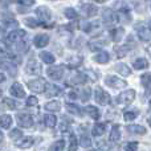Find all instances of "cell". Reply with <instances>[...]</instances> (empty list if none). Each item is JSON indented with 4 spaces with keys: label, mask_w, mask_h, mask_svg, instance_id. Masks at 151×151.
Wrapping results in <instances>:
<instances>
[{
    "label": "cell",
    "mask_w": 151,
    "mask_h": 151,
    "mask_svg": "<svg viewBox=\"0 0 151 151\" xmlns=\"http://www.w3.org/2000/svg\"><path fill=\"white\" fill-rule=\"evenodd\" d=\"M60 94H61V88H58L57 85H49L47 97H56V96H60Z\"/></svg>",
    "instance_id": "cell-25"
},
{
    "label": "cell",
    "mask_w": 151,
    "mask_h": 151,
    "mask_svg": "<svg viewBox=\"0 0 151 151\" xmlns=\"http://www.w3.org/2000/svg\"><path fill=\"white\" fill-rule=\"evenodd\" d=\"M24 36H25V32L21 31V29H16V31H12L8 33L5 42H7V45H12L13 42H19Z\"/></svg>",
    "instance_id": "cell-6"
},
{
    "label": "cell",
    "mask_w": 151,
    "mask_h": 151,
    "mask_svg": "<svg viewBox=\"0 0 151 151\" xmlns=\"http://www.w3.org/2000/svg\"><path fill=\"white\" fill-rule=\"evenodd\" d=\"M109 139H110L111 142H118V141L121 139V131H119V126H118V125L113 126L111 131H110Z\"/></svg>",
    "instance_id": "cell-18"
},
{
    "label": "cell",
    "mask_w": 151,
    "mask_h": 151,
    "mask_svg": "<svg viewBox=\"0 0 151 151\" xmlns=\"http://www.w3.org/2000/svg\"><path fill=\"white\" fill-rule=\"evenodd\" d=\"M139 113L135 111V110H130V111H125V114H123V118H125L126 121H133L137 117H138Z\"/></svg>",
    "instance_id": "cell-36"
},
{
    "label": "cell",
    "mask_w": 151,
    "mask_h": 151,
    "mask_svg": "<svg viewBox=\"0 0 151 151\" xmlns=\"http://www.w3.org/2000/svg\"><path fill=\"white\" fill-rule=\"evenodd\" d=\"M81 12L83 16L86 17H91V16H96L98 12V8L94 4H82L81 5Z\"/></svg>",
    "instance_id": "cell-10"
},
{
    "label": "cell",
    "mask_w": 151,
    "mask_h": 151,
    "mask_svg": "<svg viewBox=\"0 0 151 151\" xmlns=\"http://www.w3.org/2000/svg\"><path fill=\"white\" fill-rule=\"evenodd\" d=\"M127 50H129V48L126 47V45H123V47L117 48V49H115V53H117L118 57H123V56H125L126 53H127Z\"/></svg>",
    "instance_id": "cell-42"
},
{
    "label": "cell",
    "mask_w": 151,
    "mask_h": 151,
    "mask_svg": "<svg viewBox=\"0 0 151 151\" xmlns=\"http://www.w3.org/2000/svg\"><path fill=\"white\" fill-rule=\"evenodd\" d=\"M137 35H138V37L141 40H143V41H147V40L150 39L149 33H147V28L143 24H139V25L137 27Z\"/></svg>",
    "instance_id": "cell-15"
},
{
    "label": "cell",
    "mask_w": 151,
    "mask_h": 151,
    "mask_svg": "<svg viewBox=\"0 0 151 151\" xmlns=\"http://www.w3.org/2000/svg\"><path fill=\"white\" fill-rule=\"evenodd\" d=\"M16 48H17V50H19V52H21V53H25L27 50H28V42H27L25 40H23V39H21L20 41L17 42V45H16Z\"/></svg>",
    "instance_id": "cell-35"
},
{
    "label": "cell",
    "mask_w": 151,
    "mask_h": 151,
    "mask_svg": "<svg viewBox=\"0 0 151 151\" xmlns=\"http://www.w3.org/2000/svg\"><path fill=\"white\" fill-rule=\"evenodd\" d=\"M25 24L29 27H32V28H36V27L39 25V21L35 20V19H25Z\"/></svg>",
    "instance_id": "cell-45"
},
{
    "label": "cell",
    "mask_w": 151,
    "mask_h": 151,
    "mask_svg": "<svg viewBox=\"0 0 151 151\" xmlns=\"http://www.w3.org/2000/svg\"><path fill=\"white\" fill-rule=\"evenodd\" d=\"M104 20L106 21V23H111V21L117 20V15H115L111 9H109V8H107V9L104 11Z\"/></svg>",
    "instance_id": "cell-23"
},
{
    "label": "cell",
    "mask_w": 151,
    "mask_h": 151,
    "mask_svg": "<svg viewBox=\"0 0 151 151\" xmlns=\"http://www.w3.org/2000/svg\"><path fill=\"white\" fill-rule=\"evenodd\" d=\"M1 70H7L8 74L12 76V77H15V76L17 74V68H16V65H13L11 61H5V60L1 61Z\"/></svg>",
    "instance_id": "cell-12"
},
{
    "label": "cell",
    "mask_w": 151,
    "mask_h": 151,
    "mask_svg": "<svg viewBox=\"0 0 151 151\" xmlns=\"http://www.w3.org/2000/svg\"><path fill=\"white\" fill-rule=\"evenodd\" d=\"M66 109H68V111L73 113L76 115H81V109L77 106V105L74 104H66Z\"/></svg>",
    "instance_id": "cell-37"
},
{
    "label": "cell",
    "mask_w": 151,
    "mask_h": 151,
    "mask_svg": "<svg viewBox=\"0 0 151 151\" xmlns=\"http://www.w3.org/2000/svg\"><path fill=\"white\" fill-rule=\"evenodd\" d=\"M80 145H81L82 147H85V149H88V147L91 146V139L89 138L88 135L82 134V135H81V138H80Z\"/></svg>",
    "instance_id": "cell-33"
},
{
    "label": "cell",
    "mask_w": 151,
    "mask_h": 151,
    "mask_svg": "<svg viewBox=\"0 0 151 151\" xmlns=\"http://www.w3.org/2000/svg\"><path fill=\"white\" fill-rule=\"evenodd\" d=\"M138 149V143L137 142H129L125 145V151H137Z\"/></svg>",
    "instance_id": "cell-43"
},
{
    "label": "cell",
    "mask_w": 151,
    "mask_h": 151,
    "mask_svg": "<svg viewBox=\"0 0 151 151\" xmlns=\"http://www.w3.org/2000/svg\"><path fill=\"white\" fill-rule=\"evenodd\" d=\"M28 88L35 93H42L47 89V81L44 78H36L28 82Z\"/></svg>",
    "instance_id": "cell-2"
},
{
    "label": "cell",
    "mask_w": 151,
    "mask_h": 151,
    "mask_svg": "<svg viewBox=\"0 0 151 151\" xmlns=\"http://www.w3.org/2000/svg\"><path fill=\"white\" fill-rule=\"evenodd\" d=\"M105 130H106V123H105V122H102V123H96L91 133H93L94 137H99V135H102V134L105 133Z\"/></svg>",
    "instance_id": "cell-19"
},
{
    "label": "cell",
    "mask_w": 151,
    "mask_h": 151,
    "mask_svg": "<svg viewBox=\"0 0 151 151\" xmlns=\"http://www.w3.org/2000/svg\"><path fill=\"white\" fill-rule=\"evenodd\" d=\"M85 111L88 113V115L90 118H93V119H98V118L101 117V113H99L98 107H96V106H88L85 109Z\"/></svg>",
    "instance_id": "cell-20"
},
{
    "label": "cell",
    "mask_w": 151,
    "mask_h": 151,
    "mask_svg": "<svg viewBox=\"0 0 151 151\" xmlns=\"http://www.w3.org/2000/svg\"><path fill=\"white\" fill-rule=\"evenodd\" d=\"M64 73H65V70H64L63 66L53 65V66H50V68L47 69L48 77L52 78V80H61V78L64 77Z\"/></svg>",
    "instance_id": "cell-5"
},
{
    "label": "cell",
    "mask_w": 151,
    "mask_h": 151,
    "mask_svg": "<svg viewBox=\"0 0 151 151\" xmlns=\"http://www.w3.org/2000/svg\"><path fill=\"white\" fill-rule=\"evenodd\" d=\"M117 20L122 21V23H130L131 20V16H130V12H129V8L123 7L118 11L117 13Z\"/></svg>",
    "instance_id": "cell-13"
},
{
    "label": "cell",
    "mask_w": 151,
    "mask_h": 151,
    "mask_svg": "<svg viewBox=\"0 0 151 151\" xmlns=\"http://www.w3.org/2000/svg\"><path fill=\"white\" fill-rule=\"evenodd\" d=\"M36 13H37V16H39L40 21H41L42 24H47L48 21L52 19V13H50L49 8L44 7V5H41V7L37 8V9H36Z\"/></svg>",
    "instance_id": "cell-8"
},
{
    "label": "cell",
    "mask_w": 151,
    "mask_h": 151,
    "mask_svg": "<svg viewBox=\"0 0 151 151\" xmlns=\"http://www.w3.org/2000/svg\"><path fill=\"white\" fill-rule=\"evenodd\" d=\"M32 145H33V138L31 137H25V138H21L20 141H17V147L20 149H29Z\"/></svg>",
    "instance_id": "cell-17"
},
{
    "label": "cell",
    "mask_w": 151,
    "mask_h": 151,
    "mask_svg": "<svg viewBox=\"0 0 151 151\" xmlns=\"http://www.w3.org/2000/svg\"><path fill=\"white\" fill-rule=\"evenodd\" d=\"M9 137H11V139H13V141H20V139L23 138V133H21L19 129H15V130L11 131Z\"/></svg>",
    "instance_id": "cell-38"
},
{
    "label": "cell",
    "mask_w": 151,
    "mask_h": 151,
    "mask_svg": "<svg viewBox=\"0 0 151 151\" xmlns=\"http://www.w3.org/2000/svg\"><path fill=\"white\" fill-rule=\"evenodd\" d=\"M122 35H123V29L122 28H115L113 31V40L114 41H119L122 39Z\"/></svg>",
    "instance_id": "cell-39"
},
{
    "label": "cell",
    "mask_w": 151,
    "mask_h": 151,
    "mask_svg": "<svg viewBox=\"0 0 151 151\" xmlns=\"http://www.w3.org/2000/svg\"><path fill=\"white\" fill-rule=\"evenodd\" d=\"M147 65H149L147 60H146V58H142V57H141V58H137V60L133 63V66H134L135 69H138V70H139V69L147 68Z\"/></svg>",
    "instance_id": "cell-26"
},
{
    "label": "cell",
    "mask_w": 151,
    "mask_h": 151,
    "mask_svg": "<svg viewBox=\"0 0 151 151\" xmlns=\"http://www.w3.org/2000/svg\"><path fill=\"white\" fill-rule=\"evenodd\" d=\"M150 88H151V85H150Z\"/></svg>",
    "instance_id": "cell-56"
},
{
    "label": "cell",
    "mask_w": 151,
    "mask_h": 151,
    "mask_svg": "<svg viewBox=\"0 0 151 151\" xmlns=\"http://www.w3.org/2000/svg\"><path fill=\"white\" fill-rule=\"evenodd\" d=\"M45 109H47L48 111H58V110L61 109V105L58 101H52L45 105Z\"/></svg>",
    "instance_id": "cell-27"
},
{
    "label": "cell",
    "mask_w": 151,
    "mask_h": 151,
    "mask_svg": "<svg viewBox=\"0 0 151 151\" xmlns=\"http://www.w3.org/2000/svg\"><path fill=\"white\" fill-rule=\"evenodd\" d=\"M11 94H12L13 97H17V98H24V97H25L24 88L19 82H15L12 86H11Z\"/></svg>",
    "instance_id": "cell-11"
},
{
    "label": "cell",
    "mask_w": 151,
    "mask_h": 151,
    "mask_svg": "<svg viewBox=\"0 0 151 151\" xmlns=\"http://www.w3.org/2000/svg\"><path fill=\"white\" fill-rule=\"evenodd\" d=\"M3 104L11 110H15L16 107H17V102L13 101V99H11V98H3Z\"/></svg>",
    "instance_id": "cell-34"
},
{
    "label": "cell",
    "mask_w": 151,
    "mask_h": 151,
    "mask_svg": "<svg viewBox=\"0 0 151 151\" xmlns=\"http://www.w3.org/2000/svg\"><path fill=\"white\" fill-rule=\"evenodd\" d=\"M81 63H82V57H80V56H74V57L69 58L68 65L70 66V68H77V66L81 65Z\"/></svg>",
    "instance_id": "cell-30"
},
{
    "label": "cell",
    "mask_w": 151,
    "mask_h": 151,
    "mask_svg": "<svg viewBox=\"0 0 151 151\" xmlns=\"http://www.w3.org/2000/svg\"><path fill=\"white\" fill-rule=\"evenodd\" d=\"M68 96H69V98H70V99H76V98H77V93H76V90H70Z\"/></svg>",
    "instance_id": "cell-50"
},
{
    "label": "cell",
    "mask_w": 151,
    "mask_h": 151,
    "mask_svg": "<svg viewBox=\"0 0 151 151\" xmlns=\"http://www.w3.org/2000/svg\"><path fill=\"white\" fill-rule=\"evenodd\" d=\"M69 151H77V139L74 135H70V146H69Z\"/></svg>",
    "instance_id": "cell-44"
},
{
    "label": "cell",
    "mask_w": 151,
    "mask_h": 151,
    "mask_svg": "<svg viewBox=\"0 0 151 151\" xmlns=\"http://www.w3.org/2000/svg\"><path fill=\"white\" fill-rule=\"evenodd\" d=\"M86 81V76L83 73H76L73 77L70 78V82L73 83H80V82H85Z\"/></svg>",
    "instance_id": "cell-31"
},
{
    "label": "cell",
    "mask_w": 151,
    "mask_h": 151,
    "mask_svg": "<svg viewBox=\"0 0 151 151\" xmlns=\"http://www.w3.org/2000/svg\"><path fill=\"white\" fill-rule=\"evenodd\" d=\"M65 16L68 19H70V20H74V19L78 17L77 12H76L73 8H66V9H65Z\"/></svg>",
    "instance_id": "cell-41"
},
{
    "label": "cell",
    "mask_w": 151,
    "mask_h": 151,
    "mask_svg": "<svg viewBox=\"0 0 151 151\" xmlns=\"http://www.w3.org/2000/svg\"><path fill=\"white\" fill-rule=\"evenodd\" d=\"M37 98L36 97H29L28 99H27V105H28V106H36L37 105Z\"/></svg>",
    "instance_id": "cell-46"
},
{
    "label": "cell",
    "mask_w": 151,
    "mask_h": 151,
    "mask_svg": "<svg viewBox=\"0 0 151 151\" xmlns=\"http://www.w3.org/2000/svg\"><path fill=\"white\" fill-rule=\"evenodd\" d=\"M150 106H151V98H150Z\"/></svg>",
    "instance_id": "cell-54"
},
{
    "label": "cell",
    "mask_w": 151,
    "mask_h": 151,
    "mask_svg": "<svg viewBox=\"0 0 151 151\" xmlns=\"http://www.w3.org/2000/svg\"><path fill=\"white\" fill-rule=\"evenodd\" d=\"M19 3H20V4H23V5H27V7H28V5H32L35 3V0H17Z\"/></svg>",
    "instance_id": "cell-49"
},
{
    "label": "cell",
    "mask_w": 151,
    "mask_h": 151,
    "mask_svg": "<svg viewBox=\"0 0 151 151\" xmlns=\"http://www.w3.org/2000/svg\"><path fill=\"white\" fill-rule=\"evenodd\" d=\"M33 42L37 48H44L49 44V36H47V35H37L35 37Z\"/></svg>",
    "instance_id": "cell-14"
},
{
    "label": "cell",
    "mask_w": 151,
    "mask_h": 151,
    "mask_svg": "<svg viewBox=\"0 0 151 151\" xmlns=\"http://www.w3.org/2000/svg\"><path fill=\"white\" fill-rule=\"evenodd\" d=\"M98 147L101 149V151H109L110 146L106 143V142H98Z\"/></svg>",
    "instance_id": "cell-47"
},
{
    "label": "cell",
    "mask_w": 151,
    "mask_h": 151,
    "mask_svg": "<svg viewBox=\"0 0 151 151\" xmlns=\"http://www.w3.org/2000/svg\"><path fill=\"white\" fill-rule=\"evenodd\" d=\"M149 122H150V126H151V117H150V119H149Z\"/></svg>",
    "instance_id": "cell-53"
},
{
    "label": "cell",
    "mask_w": 151,
    "mask_h": 151,
    "mask_svg": "<svg viewBox=\"0 0 151 151\" xmlns=\"http://www.w3.org/2000/svg\"><path fill=\"white\" fill-rule=\"evenodd\" d=\"M41 65H40V63L37 60H35V58H32V60H29L28 65H27V73H31V74H40L41 73Z\"/></svg>",
    "instance_id": "cell-9"
},
{
    "label": "cell",
    "mask_w": 151,
    "mask_h": 151,
    "mask_svg": "<svg viewBox=\"0 0 151 151\" xmlns=\"http://www.w3.org/2000/svg\"><path fill=\"white\" fill-rule=\"evenodd\" d=\"M90 151H96V150H90Z\"/></svg>",
    "instance_id": "cell-55"
},
{
    "label": "cell",
    "mask_w": 151,
    "mask_h": 151,
    "mask_svg": "<svg viewBox=\"0 0 151 151\" xmlns=\"http://www.w3.org/2000/svg\"><path fill=\"white\" fill-rule=\"evenodd\" d=\"M44 122H45V125H47V127H55L57 119H56V117L53 114H47L44 118Z\"/></svg>",
    "instance_id": "cell-28"
},
{
    "label": "cell",
    "mask_w": 151,
    "mask_h": 151,
    "mask_svg": "<svg viewBox=\"0 0 151 151\" xmlns=\"http://www.w3.org/2000/svg\"><path fill=\"white\" fill-rule=\"evenodd\" d=\"M12 126V118L8 114L1 115V129H9Z\"/></svg>",
    "instance_id": "cell-29"
},
{
    "label": "cell",
    "mask_w": 151,
    "mask_h": 151,
    "mask_svg": "<svg viewBox=\"0 0 151 151\" xmlns=\"http://www.w3.org/2000/svg\"><path fill=\"white\" fill-rule=\"evenodd\" d=\"M105 83L113 89H122V88H126V85H127L126 81L121 80V78L115 77V76H107L105 78Z\"/></svg>",
    "instance_id": "cell-4"
},
{
    "label": "cell",
    "mask_w": 151,
    "mask_h": 151,
    "mask_svg": "<svg viewBox=\"0 0 151 151\" xmlns=\"http://www.w3.org/2000/svg\"><path fill=\"white\" fill-rule=\"evenodd\" d=\"M16 119H17V123L20 127L29 129L33 126V118L28 113H20V114H17L16 115Z\"/></svg>",
    "instance_id": "cell-3"
},
{
    "label": "cell",
    "mask_w": 151,
    "mask_h": 151,
    "mask_svg": "<svg viewBox=\"0 0 151 151\" xmlns=\"http://www.w3.org/2000/svg\"><path fill=\"white\" fill-rule=\"evenodd\" d=\"M127 131L130 134H139V135H143V134L146 133V127L139 126V125H129Z\"/></svg>",
    "instance_id": "cell-16"
},
{
    "label": "cell",
    "mask_w": 151,
    "mask_h": 151,
    "mask_svg": "<svg viewBox=\"0 0 151 151\" xmlns=\"http://www.w3.org/2000/svg\"><path fill=\"white\" fill-rule=\"evenodd\" d=\"M90 94H91V90L89 88H85L81 90V99H82V102H86L89 98H90Z\"/></svg>",
    "instance_id": "cell-40"
},
{
    "label": "cell",
    "mask_w": 151,
    "mask_h": 151,
    "mask_svg": "<svg viewBox=\"0 0 151 151\" xmlns=\"http://www.w3.org/2000/svg\"><path fill=\"white\" fill-rule=\"evenodd\" d=\"M149 29H150V31H151V20L149 21Z\"/></svg>",
    "instance_id": "cell-52"
},
{
    "label": "cell",
    "mask_w": 151,
    "mask_h": 151,
    "mask_svg": "<svg viewBox=\"0 0 151 151\" xmlns=\"http://www.w3.org/2000/svg\"><path fill=\"white\" fill-rule=\"evenodd\" d=\"M82 31H85V32H90V29H91V27H93V24L91 23H82Z\"/></svg>",
    "instance_id": "cell-48"
},
{
    "label": "cell",
    "mask_w": 151,
    "mask_h": 151,
    "mask_svg": "<svg viewBox=\"0 0 151 151\" xmlns=\"http://www.w3.org/2000/svg\"><path fill=\"white\" fill-rule=\"evenodd\" d=\"M64 147H65V143L64 141H56L52 146L49 147V151H63Z\"/></svg>",
    "instance_id": "cell-32"
},
{
    "label": "cell",
    "mask_w": 151,
    "mask_h": 151,
    "mask_svg": "<svg viewBox=\"0 0 151 151\" xmlns=\"http://www.w3.org/2000/svg\"><path fill=\"white\" fill-rule=\"evenodd\" d=\"M134 98H135V91H134L133 89H129V90H126V91H122V93L115 98V102H117L118 105H129L134 101Z\"/></svg>",
    "instance_id": "cell-1"
},
{
    "label": "cell",
    "mask_w": 151,
    "mask_h": 151,
    "mask_svg": "<svg viewBox=\"0 0 151 151\" xmlns=\"http://www.w3.org/2000/svg\"><path fill=\"white\" fill-rule=\"evenodd\" d=\"M40 58H41L45 64H53L55 63V56L49 52H41L40 53Z\"/></svg>",
    "instance_id": "cell-24"
},
{
    "label": "cell",
    "mask_w": 151,
    "mask_h": 151,
    "mask_svg": "<svg viewBox=\"0 0 151 151\" xmlns=\"http://www.w3.org/2000/svg\"><path fill=\"white\" fill-rule=\"evenodd\" d=\"M94 61L98 64H106L109 63V55L106 52H99L98 55L94 56Z\"/></svg>",
    "instance_id": "cell-22"
},
{
    "label": "cell",
    "mask_w": 151,
    "mask_h": 151,
    "mask_svg": "<svg viewBox=\"0 0 151 151\" xmlns=\"http://www.w3.org/2000/svg\"><path fill=\"white\" fill-rule=\"evenodd\" d=\"M4 81H5V76H4V73L1 72V82H4Z\"/></svg>",
    "instance_id": "cell-51"
},
{
    "label": "cell",
    "mask_w": 151,
    "mask_h": 151,
    "mask_svg": "<svg viewBox=\"0 0 151 151\" xmlns=\"http://www.w3.org/2000/svg\"><path fill=\"white\" fill-rule=\"evenodd\" d=\"M94 97H96V101L98 102L99 105H109L110 104V96L106 93V91H104L101 88H97L96 90H94Z\"/></svg>",
    "instance_id": "cell-7"
},
{
    "label": "cell",
    "mask_w": 151,
    "mask_h": 151,
    "mask_svg": "<svg viewBox=\"0 0 151 151\" xmlns=\"http://www.w3.org/2000/svg\"><path fill=\"white\" fill-rule=\"evenodd\" d=\"M115 70L118 72L121 76H130L131 74V70H130V68H129L126 64H117L115 65Z\"/></svg>",
    "instance_id": "cell-21"
}]
</instances>
